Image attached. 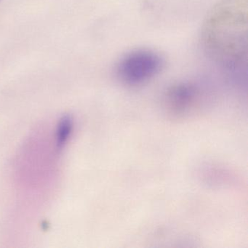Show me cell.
<instances>
[{"mask_svg":"<svg viewBox=\"0 0 248 248\" xmlns=\"http://www.w3.org/2000/svg\"><path fill=\"white\" fill-rule=\"evenodd\" d=\"M247 0H225L215 8L203 27L207 54L229 70L247 66Z\"/></svg>","mask_w":248,"mask_h":248,"instance_id":"1","label":"cell"},{"mask_svg":"<svg viewBox=\"0 0 248 248\" xmlns=\"http://www.w3.org/2000/svg\"><path fill=\"white\" fill-rule=\"evenodd\" d=\"M164 65V59L159 53L147 49H139L127 53L120 59L116 73L119 79L125 85L139 86L156 77Z\"/></svg>","mask_w":248,"mask_h":248,"instance_id":"2","label":"cell"},{"mask_svg":"<svg viewBox=\"0 0 248 248\" xmlns=\"http://www.w3.org/2000/svg\"><path fill=\"white\" fill-rule=\"evenodd\" d=\"M197 95L198 91L194 85L189 83L178 84L168 91L167 102L173 111L184 112L192 105Z\"/></svg>","mask_w":248,"mask_h":248,"instance_id":"3","label":"cell"},{"mask_svg":"<svg viewBox=\"0 0 248 248\" xmlns=\"http://www.w3.org/2000/svg\"><path fill=\"white\" fill-rule=\"evenodd\" d=\"M72 130V120L69 117H63L61 120L56 131V140H57V145L59 147H62L67 141Z\"/></svg>","mask_w":248,"mask_h":248,"instance_id":"4","label":"cell"},{"mask_svg":"<svg viewBox=\"0 0 248 248\" xmlns=\"http://www.w3.org/2000/svg\"><path fill=\"white\" fill-rule=\"evenodd\" d=\"M1 1H2V0H0V2H1Z\"/></svg>","mask_w":248,"mask_h":248,"instance_id":"5","label":"cell"}]
</instances>
